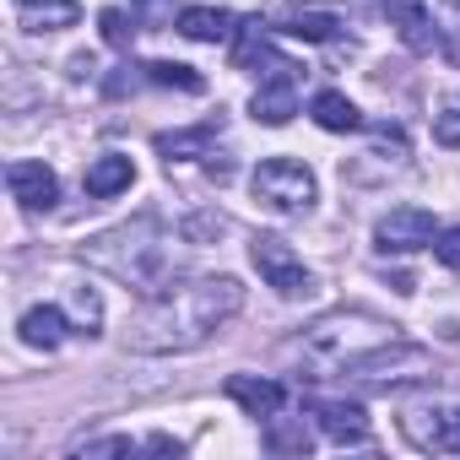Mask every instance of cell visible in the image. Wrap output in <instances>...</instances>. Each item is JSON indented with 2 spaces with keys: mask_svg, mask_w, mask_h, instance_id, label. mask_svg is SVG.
Returning <instances> with one entry per match:
<instances>
[{
  "mask_svg": "<svg viewBox=\"0 0 460 460\" xmlns=\"http://www.w3.org/2000/svg\"><path fill=\"white\" fill-rule=\"evenodd\" d=\"M250 261H255L261 282H266V288H277V298H309V293H314V271L293 255V244H288V239H277V234H255Z\"/></svg>",
  "mask_w": 460,
  "mask_h": 460,
  "instance_id": "7",
  "label": "cell"
},
{
  "mask_svg": "<svg viewBox=\"0 0 460 460\" xmlns=\"http://www.w3.org/2000/svg\"><path fill=\"white\" fill-rule=\"evenodd\" d=\"M141 82H152V87H179V93H206L200 71L173 66V60H146V66H141Z\"/></svg>",
  "mask_w": 460,
  "mask_h": 460,
  "instance_id": "21",
  "label": "cell"
},
{
  "mask_svg": "<svg viewBox=\"0 0 460 460\" xmlns=\"http://www.w3.org/2000/svg\"><path fill=\"white\" fill-rule=\"evenodd\" d=\"M449 6H460V0H449Z\"/></svg>",
  "mask_w": 460,
  "mask_h": 460,
  "instance_id": "31",
  "label": "cell"
},
{
  "mask_svg": "<svg viewBox=\"0 0 460 460\" xmlns=\"http://www.w3.org/2000/svg\"><path fill=\"white\" fill-rule=\"evenodd\" d=\"M227 395H234L250 417H277L282 401H288V390L277 379H255V374H234V379H227Z\"/></svg>",
  "mask_w": 460,
  "mask_h": 460,
  "instance_id": "15",
  "label": "cell"
},
{
  "mask_svg": "<svg viewBox=\"0 0 460 460\" xmlns=\"http://www.w3.org/2000/svg\"><path fill=\"white\" fill-rule=\"evenodd\" d=\"M341 374H347V379H363V385H374V390H395V385H422V379H433V374H438V363H433V352H428V347L390 336V341H379V347L358 352Z\"/></svg>",
  "mask_w": 460,
  "mask_h": 460,
  "instance_id": "4",
  "label": "cell"
},
{
  "mask_svg": "<svg viewBox=\"0 0 460 460\" xmlns=\"http://www.w3.org/2000/svg\"><path fill=\"white\" fill-rule=\"evenodd\" d=\"M136 184V163L125 157V152H109V157H93L87 163V173H82V190L93 195V200H114L119 190H130Z\"/></svg>",
  "mask_w": 460,
  "mask_h": 460,
  "instance_id": "13",
  "label": "cell"
},
{
  "mask_svg": "<svg viewBox=\"0 0 460 460\" xmlns=\"http://www.w3.org/2000/svg\"><path fill=\"white\" fill-rule=\"evenodd\" d=\"M211 141H217V125L163 130V136H157V152H163V157H168V168H173V163H190V157H217V152H211Z\"/></svg>",
  "mask_w": 460,
  "mask_h": 460,
  "instance_id": "19",
  "label": "cell"
},
{
  "mask_svg": "<svg viewBox=\"0 0 460 460\" xmlns=\"http://www.w3.org/2000/svg\"><path fill=\"white\" fill-rule=\"evenodd\" d=\"M385 17H390V28L401 33V44L411 55H433L438 49V28H433L422 0H385Z\"/></svg>",
  "mask_w": 460,
  "mask_h": 460,
  "instance_id": "11",
  "label": "cell"
},
{
  "mask_svg": "<svg viewBox=\"0 0 460 460\" xmlns=\"http://www.w3.org/2000/svg\"><path fill=\"white\" fill-rule=\"evenodd\" d=\"M277 33L304 39V44H336V39H341V17H331V12H309V6H288Z\"/></svg>",
  "mask_w": 460,
  "mask_h": 460,
  "instance_id": "16",
  "label": "cell"
},
{
  "mask_svg": "<svg viewBox=\"0 0 460 460\" xmlns=\"http://www.w3.org/2000/svg\"><path fill=\"white\" fill-rule=\"evenodd\" d=\"M82 261L98 266V271H109L114 282L136 288L141 298H152V293L168 288V271H173V239H168V227H163L152 211H141V217L109 227V234L87 239V244H82Z\"/></svg>",
  "mask_w": 460,
  "mask_h": 460,
  "instance_id": "2",
  "label": "cell"
},
{
  "mask_svg": "<svg viewBox=\"0 0 460 460\" xmlns=\"http://www.w3.org/2000/svg\"><path fill=\"white\" fill-rule=\"evenodd\" d=\"M255 119L261 125H288L293 114H298V66H282V71H271L266 82H261V93H255Z\"/></svg>",
  "mask_w": 460,
  "mask_h": 460,
  "instance_id": "9",
  "label": "cell"
},
{
  "mask_svg": "<svg viewBox=\"0 0 460 460\" xmlns=\"http://www.w3.org/2000/svg\"><path fill=\"white\" fill-rule=\"evenodd\" d=\"M390 331L395 325H379L374 314H325V320H314L298 341H293V352L309 363V368H320V374H331V368H347L358 352H368V347H379V341H390Z\"/></svg>",
  "mask_w": 460,
  "mask_h": 460,
  "instance_id": "3",
  "label": "cell"
},
{
  "mask_svg": "<svg viewBox=\"0 0 460 460\" xmlns=\"http://www.w3.org/2000/svg\"><path fill=\"white\" fill-rule=\"evenodd\" d=\"M17 22L28 33H60L82 22V6L76 0H17Z\"/></svg>",
  "mask_w": 460,
  "mask_h": 460,
  "instance_id": "14",
  "label": "cell"
},
{
  "mask_svg": "<svg viewBox=\"0 0 460 460\" xmlns=\"http://www.w3.org/2000/svg\"><path fill=\"white\" fill-rule=\"evenodd\" d=\"M98 28H103V44H109V49H130V44H136V22H130L119 6H109V12L98 17Z\"/></svg>",
  "mask_w": 460,
  "mask_h": 460,
  "instance_id": "25",
  "label": "cell"
},
{
  "mask_svg": "<svg viewBox=\"0 0 460 460\" xmlns=\"http://www.w3.org/2000/svg\"><path fill=\"white\" fill-rule=\"evenodd\" d=\"M141 22H157V17H173V0H136Z\"/></svg>",
  "mask_w": 460,
  "mask_h": 460,
  "instance_id": "30",
  "label": "cell"
},
{
  "mask_svg": "<svg viewBox=\"0 0 460 460\" xmlns=\"http://www.w3.org/2000/svg\"><path fill=\"white\" fill-rule=\"evenodd\" d=\"M309 114H314V125H320V130H331V136H352V130H363V114H358V103H352L347 93H336V87L314 93Z\"/></svg>",
  "mask_w": 460,
  "mask_h": 460,
  "instance_id": "17",
  "label": "cell"
},
{
  "mask_svg": "<svg viewBox=\"0 0 460 460\" xmlns=\"http://www.w3.org/2000/svg\"><path fill=\"white\" fill-rule=\"evenodd\" d=\"M433 255H438V266L460 271V227H438V239H433Z\"/></svg>",
  "mask_w": 460,
  "mask_h": 460,
  "instance_id": "28",
  "label": "cell"
},
{
  "mask_svg": "<svg viewBox=\"0 0 460 460\" xmlns=\"http://www.w3.org/2000/svg\"><path fill=\"white\" fill-rule=\"evenodd\" d=\"M227 227H234V222H227L222 211H195V217L179 222V239H184V244H217Z\"/></svg>",
  "mask_w": 460,
  "mask_h": 460,
  "instance_id": "23",
  "label": "cell"
},
{
  "mask_svg": "<svg viewBox=\"0 0 460 460\" xmlns=\"http://www.w3.org/2000/svg\"><path fill=\"white\" fill-rule=\"evenodd\" d=\"M309 411L320 417V428H325V438L331 444H374V433H368V411L358 406V401H309Z\"/></svg>",
  "mask_w": 460,
  "mask_h": 460,
  "instance_id": "10",
  "label": "cell"
},
{
  "mask_svg": "<svg viewBox=\"0 0 460 460\" xmlns=\"http://www.w3.org/2000/svg\"><path fill=\"white\" fill-rule=\"evenodd\" d=\"M438 239V222H433V211H422V206H390L379 222H374V244L385 250V255H411V250H422V244H433Z\"/></svg>",
  "mask_w": 460,
  "mask_h": 460,
  "instance_id": "8",
  "label": "cell"
},
{
  "mask_svg": "<svg viewBox=\"0 0 460 460\" xmlns=\"http://www.w3.org/2000/svg\"><path fill=\"white\" fill-rule=\"evenodd\" d=\"M250 190H255V200H261L266 211H277V217H304V211L314 206V195H320L314 173H309L304 163H293V157H266V163L255 168Z\"/></svg>",
  "mask_w": 460,
  "mask_h": 460,
  "instance_id": "5",
  "label": "cell"
},
{
  "mask_svg": "<svg viewBox=\"0 0 460 460\" xmlns=\"http://www.w3.org/2000/svg\"><path fill=\"white\" fill-rule=\"evenodd\" d=\"M244 309V288L239 277H190L179 288L152 293L125 331V352L136 358H173V352H195L206 347L227 320Z\"/></svg>",
  "mask_w": 460,
  "mask_h": 460,
  "instance_id": "1",
  "label": "cell"
},
{
  "mask_svg": "<svg viewBox=\"0 0 460 460\" xmlns=\"http://www.w3.org/2000/svg\"><path fill=\"white\" fill-rule=\"evenodd\" d=\"M141 449H152V455H184V438H173V433H152V438H141Z\"/></svg>",
  "mask_w": 460,
  "mask_h": 460,
  "instance_id": "29",
  "label": "cell"
},
{
  "mask_svg": "<svg viewBox=\"0 0 460 460\" xmlns=\"http://www.w3.org/2000/svg\"><path fill=\"white\" fill-rule=\"evenodd\" d=\"M6 184H12V195H17L28 211H49V206L60 200V179H55V168H44V163H12V168H6Z\"/></svg>",
  "mask_w": 460,
  "mask_h": 460,
  "instance_id": "12",
  "label": "cell"
},
{
  "mask_svg": "<svg viewBox=\"0 0 460 460\" xmlns=\"http://www.w3.org/2000/svg\"><path fill=\"white\" fill-rule=\"evenodd\" d=\"M266 449L271 455H309L314 449V433L304 422H271L266 428Z\"/></svg>",
  "mask_w": 460,
  "mask_h": 460,
  "instance_id": "22",
  "label": "cell"
},
{
  "mask_svg": "<svg viewBox=\"0 0 460 460\" xmlns=\"http://www.w3.org/2000/svg\"><path fill=\"white\" fill-rule=\"evenodd\" d=\"M17 331H22V341H28V347L55 352V347L66 341V314H60L55 304H33V309L22 314V325H17Z\"/></svg>",
  "mask_w": 460,
  "mask_h": 460,
  "instance_id": "20",
  "label": "cell"
},
{
  "mask_svg": "<svg viewBox=\"0 0 460 460\" xmlns=\"http://www.w3.org/2000/svg\"><path fill=\"white\" fill-rule=\"evenodd\" d=\"M401 433L422 455H460V401H417V406H406Z\"/></svg>",
  "mask_w": 460,
  "mask_h": 460,
  "instance_id": "6",
  "label": "cell"
},
{
  "mask_svg": "<svg viewBox=\"0 0 460 460\" xmlns=\"http://www.w3.org/2000/svg\"><path fill=\"white\" fill-rule=\"evenodd\" d=\"M179 33L195 39V44H222V39H234V17H227L222 6H184L179 12Z\"/></svg>",
  "mask_w": 460,
  "mask_h": 460,
  "instance_id": "18",
  "label": "cell"
},
{
  "mask_svg": "<svg viewBox=\"0 0 460 460\" xmlns=\"http://www.w3.org/2000/svg\"><path fill=\"white\" fill-rule=\"evenodd\" d=\"M363 157H374L379 168H401V163H406V136L390 130V125H379V130H374V146H368Z\"/></svg>",
  "mask_w": 460,
  "mask_h": 460,
  "instance_id": "24",
  "label": "cell"
},
{
  "mask_svg": "<svg viewBox=\"0 0 460 460\" xmlns=\"http://www.w3.org/2000/svg\"><path fill=\"white\" fill-rule=\"evenodd\" d=\"M433 141L438 146H460V103H444V114H433Z\"/></svg>",
  "mask_w": 460,
  "mask_h": 460,
  "instance_id": "27",
  "label": "cell"
},
{
  "mask_svg": "<svg viewBox=\"0 0 460 460\" xmlns=\"http://www.w3.org/2000/svg\"><path fill=\"white\" fill-rule=\"evenodd\" d=\"M76 455H87V460H93V455H141V444L125 438V433H114V438H82Z\"/></svg>",
  "mask_w": 460,
  "mask_h": 460,
  "instance_id": "26",
  "label": "cell"
}]
</instances>
